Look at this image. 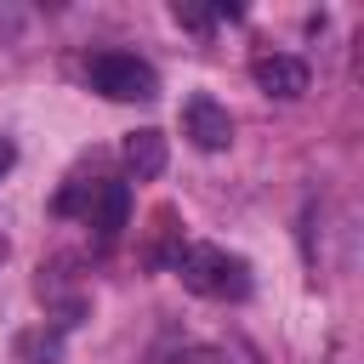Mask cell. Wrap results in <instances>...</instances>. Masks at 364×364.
Segmentation results:
<instances>
[{"label":"cell","instance_id":"obj_1","mask_svg":"<svg viewBox=\"0 0 364 364\" xmlns=\"http://www.w3.org/2000/svg\"><path fill=\"white\" fill-rule=\"evenodd\" d=\"M171 267L193 296H210V301H245L250 296V262L222 250V245H182L171 256Z\"/></svg>","mask_w":364,"mask_h":364},{"label":"cell","instance_id":"obj_2","mask_svg":"<svg viewBox=\"0 0 364 364\" xmlns=\"http://www.w3.org/2000/svg\"><path fill=\"white\" fill-rule=\"evenodd\" d=\"M57 216H80V222L97 228V239L108 245V239L125 228V216H131V193H125V182L91 176V182H74V188L57 193Z\"/></svg>","mask_w":364,"mask_h":364},{"label":"cell","instance_id":"obj_3","mask_svg":"<svg viewBox=\"0 0 364 364\" xmlns=\"http://www.w3.org/2000/svg\"><path fill=\"white\" fill-rule=\"evenodd\" d=\"M85 80H91V91H102L114 102H154L159 97V74L142 57H131V51H97V57H85Z\"/></svg>","mask_w":364,"mask_h":364},{"label":"cell","instance_id":"obj_4","mask_svg":"<svg viewBox=\"0 0 364 364\" xmlns=\"http://www.w3.org/2000/svg\"><path fill=\"white\" fill-rule=\"evenodd\" d=\"M182 136H188L199 154H222V148L233 142V119H228L222 102H210V97H188V102H182Z\"/></svg>","mask_w":364,"mask_h":364},{"label":"cell","instance_id":"obj_5","mask_svg":"<svg viewBox=\"0 0 364 364\" xmlns=\"http://www.w3.org/2000/svg\"><path fill=\"white\" fill-rule=\"evenodd\" d=\"M250 80L267 91V97H301L307 91V63L301 57H290V51H262L256 63H250Z\"/></svg>","mask_w":364,"mask_h":364},{"label":"cell","instance_id":"obj_6","mask_svg":"<svg viewBox=\"0 0 364 364\" xmlns=\"http://www.w3.org/2000/svg\"><path fill=\"white\" fill-rule=\"evenodd\" d=\"M119 154H125V171H131L136 182H154V176L165 171V136H159V131H131Z\"/></svg>","mask_w":364,"mask_h":364},{"label":"cell","instance_id":"obj_7","mask_svg":"<svg viewBox=\"0 0 364 364\" xmlns=\"http://www.w3.org/2000/svg\"><path fill=\"white\" fill-rule=\"evenodd\" d=\"M57 353H63V324H40V330H23L17 336V358L23 364H57Z\"/></svg>","mask_w":364,"mask_h":364},{"label":"cell","instance_id":"obj_8","mask_svg":"<svg viewBox=\"0 0 364 364\" xmlns=\"http://www.w3.org/2000/svg\"><path fill=\"white\" fill-rule=\"evenodd\" d=\"M222 17H239V6H182V0H176V23L193 28V34H205V28L222 23Z\"/></svg>","mask_w":364,"mask_h":364},{"label":"cell","instance_id":"obj_9","mask_svg":"<svg viewBox=\"0 0 364 364\" xmlns=\"http://www.w3.org/2000/svg\"><path fill=\"white\" fill-rule=\"evenodd\" d=\"M171 364H233L222 347H188V353H176Z\"/></svg>","mask_w":364,"mask_h":364},{"label":"cell","instance_id":"obj_10","mask_svg":"<svg viewBox=\"0 0 364 364\" xmlns=\"http://www.w3.org/2000/svg\"><path fill=\"white\" fill-rule=\"evenodd\" d=\"M11 165H17V148H11V142H6V136H0V176H6V171H11Z\"/></svg>","mask_w":364,"mask_h":364},{"label":"cell","instance_id":"obj_11","mask_svg":"<svg viewBox=\"0 0 364 364\" xmlns=\"http://www.w3.org/2000/svg\"><path fill=\"white\" fill-rule=\"evenodd\" d=\"M0 262H6V239H0Z\"/></svg>","mask_w":364,"mask_h":364}]
</instances>
